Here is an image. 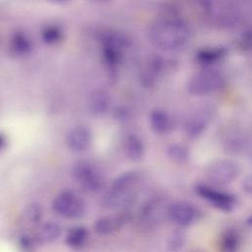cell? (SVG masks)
Listing matches in <instances>:
<instances>
[{"label": "cell", "mask_w": 252, "mask_h": 252, "mask_svg": "<svg viewBox=\"0 0 252 252\" xmlns=\"http://www.w3.org/2000/svg\"><path fill=\"white\" fill-rule=\"evenodd\" d=\"M141 173L137 170H130L118 175L112 182L109 188L110 192L125 193L131 191L133 186L139 182Z\"/></svg>", "instance_id": "5bb4252c"}, {"label": "cell", "mask_w": 252, "mask_h": 252, "mask_svg": "<svg viewBox=\"0 0 252 252\" xmlns=\"http://www.w3.org/2000/svg\"><path fill=\"white\" fill-rule=\"evenodd\" d=\"M51 208L56 215L66 219L82 218L87 210L85 201L69 189L60 192L54 198Z\"/></svg>", "instance_id": "5b68a950"}, {"label": "cell", "mask_w": 252, "mask_h": 252, "mask_svg": "<svg viewBox=\"0 0 252 252\" xmlns=\"http://www.w3.org/2000/svg\"><path fill=\"white\" fill-rule=\"evenodd\" d=\"M199 216L197 208L186 201H177L170 204L167 208L168 219L180 227L192 224Z\"/></svg>", "instance_id": "ba28073f"}, {"label": "cell", "mask_w": 252, "mask_h": 252, "mask_svg": "<svg viewBox=\"0 0 252 252\" xmlns=\"http://www.w3.org/2000/svg\"><path fill=\"white\" fill-rule=\"evenodd\" d=\"M19 244L21 246V248L25 251H31L33 247V241L32 239L28 235H23L20 237L19 239Z\"/></svg>", "instance_id": "83f0119b"}, {"label": "cell", "mask_w": 252, "mask_h": 252, "mask_svg": "<svg viewBox=\"0 0 252 252\" xmlns=\"http://www.w3.org/2000/svg\"><path fill=\"white\" fill-rule=\"evenodd\" d=\"M152 130L158 135H166L173 129V120L170 114L163 109H154L149 117Z\"/></svg>", "instance_id": "8fae6325"}, {"label": "cell", "mask_w": 252, "mask_h": 252, "mask_svg": "<svg viewBox=\"0 0 252 252\" xmlns=\"http://www.w3.org/2000/svg\"><path fill=\"white\" fill-rule=\"evenodd\" d=\"M6 144H7V142H6L5 136L0 133V151H2V150L5 148Z\"/></svg>", "instance_id": "f1b7e54d"}, {"label": "cell", "mask_w": 252, "mask_h": 252, "mask_svg": "<svg viewBox=\"0 0 252 252\" xmlns=\"http://www.w3.org/2000/svg\"><path fill=\"white\" fill-rule=\"evenodd\" d=\"M166 153L168 158L177 163H183L189 158V150L181 144L175 143L169 145Z\"/></svg>", "instance_id": "44dd1931"}, {"label": "cell", "mask_w": 252, "mask_h": 252, "mask_svg": "<svg viewBox=\"0 0 252 252\" xmlns=\"http://www.w3.org/2000/svg\"><path fill=\"white\" fill-rule=\"evenodd\" d=\"M184 241V233L181 230H174L167 239V249L170 252H176L182 248Z\"/></svg>", "instance_id": "cb8c5ba5"}, {"label": "cell", "mask_w": 252, "mask_h": 252, "mask_svg": "<svg viewBox=\"0 0 252 252\" xmlns=\"http://www.w3.org/2000/svg\"><path fill=\"white\" fill-rule=\"evenodd\" d=\"M61 233L62 228L58 223L48 221L40 226L37 232V240L40 243H53L60 237Z\"/></svg>", "instance_id": "d6986e66"}, {"label": "cell", "mask_w": 252, "mask_h": 252, "mask_svg": "<svg viewBox=\"0 0 252 252\" xmlns=\"http://www.w3.org/2000/svg\"><path fill=\"white\" fill-rule=\"evenodd\" d=\"M246 224L252 226V215H250V216L246 219Z\"/></svg>", "instance_id": "f546056e"}, {"label": "cell", "mask_w": 252, "mask_h": 252, "mask_svg": "<svg viewBox=\"0 0 252 252\" xmlns=\"http://www.w3.org/2000/svg\"><path fill=\"white\" fill-rule=\"evenodd\" d=\"M11 52L17 56H24L32 49V41L27 34L18 32L13 34L10 40Z\"/></svg>", "instance_id": "ffe728a7"}, {"label": "cell", "mask_w": 252, "mask_h": 252, "mask_svg": "<svg viewBox=\"0 0 252 252\" xmlns=\"http://www.w3.org/2000/svg\"><path fill=\"white\" fill-rule=\"evenodd\" d=\"M136 194L131 191L125 193H114L108 191L103 198V205L110 209L128 207L132 206L136 202Z\"/></svg>", "instance_id": "2e32d148"}, {"label": "cell", "mask_w": 252, "mask_h": 252, "mask_svg": "<svg viewBox=\"0 0 252 252\" xmlns=\"http://www.w3.org/2000/svg\"><path fill=\"white\" fill-rule=\"evenodd\" d=\"M240 243L239 233L233 227L222 230L218 238V249L220 252H236Z\"/></svg>", "instance_id": "9a60e30c"}, {"label": "cell", "mask_w": 252, "mask_h": 252, "mask_svg": "<svg viewBox=\"0 0 252 252\" xmlns=\"http://www.w3.org/2000/svg\"><path fill=\"white\" fill-rule=\"evenodd\" d=\"M126 156L134 161H138L143 158L145 155V144L143 140L136 134H129L124 143Z\"/></svg>", "instance_id": "e0dca14e"}, {"label": "cell", "mask_w": 252, "mask_h": 252, "mask_svg": "<svg viewBox=\"0 0 252 252\" xmlns=\"http://www.w3.org/2000/svg\"><path fill=\"white\" fill-rule=\"evenodd\" d=\"M227 54L226 48L222 46H207L199 49L195 54L196 61L206 67H210L221 61Z\"/></svg>", "instance_id": "7c38bea8"}, {"label": "cell", "mask_w": 252, "mask_h": 252, "mask_svg": "<svg viewBox=\"0 0 252 252\" xmlns=\"http://www.w3.org/2000/svg\"><path fill=\"white\" fill-rule=\"evenodd\" d=\"M217 115V109L213 104L202 103L193 108L184 121V133L189 139L199 138L211 125Z\"/></svg>", "instance_id": "3957f363"}, {"label": "cell", "mask_w": 252, "mask_h": 252, "mask_svg": "<svg viewBox=\"0 0 252 252\" xmlns=\"http://www.w3.org/2000/svg\"><path fill=\"white\" fill-rule=\"evenodd\" d=\"M89 236V230L86 226L77 225L70 228L65 237V243L67 246L78 249L85 245Z\"/></svg>", "instance_id": "ac0fdd59"}, {"label": "cell", "mask_w": 252, "mask_h": 252, "mask_svg": "<svg viewBox=\"0 0 252 252\" xmlns=\"http://www.w3.org/2000/svg\"><path fill=\"white\" fill-rule=\"evenodd\" d=\"M224 84L225 76L222 72L212 67H206L189 79L187 90L192 95H206L217 92Z\"/></svg>", "instance_id": "7a4b0ae2"}, {"label": "cell", "mask_w": 252, "mask_h": 252, "mask_svg": "<svg viewBox=\"0 0 252 252\" xmlns=\"http://www.w3.org/2000/svg\"><path fill=\"white\" fill-rule=\"evenodd\" d=\"M73 178L88 192H98L104 185L102 174L88 160L77 161L72 169Z\"/></svg>", "instance_id": "52a82bcc"}, {"label": "cell", "mask_w": 252, "mask_h": 252, "mask_svg": "<svg viewBox=\"0 0 252 252\" xmlns=\"http://www.w3.org/2000/svg\"><path fill=\"white\" fill-rule=\"evenodd\" d=\"M241 189L244 193L252 195V172L243 178L241 182Z\"/></svg>", "instance_id": "4316f807"}, {"label": "cell", "mask_w": 252, "mask_h": 252, "mask_svg": "<svg viewBox=\"0 0 252 252\" xmlns=\"http://www.w3.org/2000/svg\"><path fill=\"white\" fill-rule=\"evenodd\" d=\"M240 173L239 164L230 158L213 160L205 170L207 180L213 185H226L234 181Z\"/></svg>", "instance_id": "277c9868"}, {"label": "cell", "mask_w": 252, "mask_h": 252, "mask_svg": "<svg viewBox=\"0 0 252 252\" xmlns=\"http://www.w3.org/2000/svg\"><path fill=\"white\" fill-rule=\"evenodd\" d=\"M111 97L108 93L98 90L93 92L88 99L90 111L94 115H104L110 108Z\"/></svg>", "instance_id": "4fadbf2b"}, {"label": "cell", "mask_w": 252, "mask_h": 252, "mask_svg": "<svg viewBox=\"0 0 252 252\" xmlns=\"http://www.w3.org/2000/svg\"><path fill=\"white\" fill-rule=\"evenodd\" d=\"M63 37L62 30L57 26H48L42 30L41 38L46 44H55Z\"/></svg>", "instance_id": "7402d4cb"}, {"label": "cell", "mask_w": 252, "mask_h": 252, "mask_svg": "<svg viewBox=\"0 0 252 252\" xmlns=\"http://www.w3.org/2000/svg\"><path fill=\"white\" fill-rule=\"evenodd\" d=\"M190 37L188 25L174 17H163L155 21L149 29V38L163 50H176L186 44Z\"/></svg>", "instance_id": "6da1fadb"}, {"label": "cell", "mask_w": 252, "mask_h": 252, "mask_svg": "<svg viewBox=\"0 0 252 252\" xmlns=\"http://www.w3.org/2000/svg\"><path fill=\"white\" fill-rule=\"evenodd\" d=\"M91 2H95V3H102V2H106L108 0H89Z\"/></svg>", "instance_id": "4dcf8cb0"}, {"label": "cell", "mask_w": 252, "mask_h": 252, "mask_svg": "<svg viewBox=\"0 0 252 252\" xmlns=\"http://www.w3.org/2000/svg\"><path fill=\"white\" fill-rule=\"evenodd\" d=\"M103 56L109 65H116L120 60V52L116 46L107 44L103 49Z\"/></svg>", "instance_id": "d4e9b609"}, {"label": "cell", "mask_w": 252, "mask_h": 252, "mask_svg": "<svg viewBox=\"0 0 252 252\" xmlns=\"http://www.w3.org/2000/svg\"><path fill=\"white\" fill-rule=\"evenodd\" d=\"M51 1H53V2H64L66 0H51Z\"/></svg>", "instance_id": "1f68e13d"}, {"label": "cell", "mask_w": 252, "mask_h": 252, "mask_svg": "<svg viewBox=\"0 0 252 252\" xmlns=\"http://www.w3.org/2000/svg\"><path fill=\"white\" fill-rule=\"evenodd\" d=\"M239 45L242 49H251L252 48V30L243 33L239 40Z\"/></svg>", "instance_id": "484cf974"}, {"label": "cell", "mask_w": 252, "mask_h": 252, "mask_svg": "<svg viewBox=\"0 0 252 252\" xmlns=\"http://www.w3.org/2000/svg\"><path fill=\"white\" fill-rule=\"evenodd\" d=\"M194 191L200 198L219 211L230 213L236 206V198L233 194L220 190L212 184L197 183Z\"/></svg>", "instance_id": "8992f818"}, {"label": "cell", "mask_w": 252, "mask_h": 252, "mask_svg": "<svg viewBox=\"0 0 252 252\" xmlns=\"http://www.w3.org/2000/svg\"><path fill=\"white\" fill-rule=\"evenodd\" d=\"M26 219L31 223H37L42 218V209L41 206L36 202L30 203L25 209Z\"/></svg>", "instance_id": "603a6c76"}, {"label": "cell", "mask_w": 252, "mask_h": 252, "mask_svg": "<svg viewBox=\"0 0 252 252\" xmlns=\"http://www.w3.org/2000/svg\"><path fill=\"white\" fill-rule=\"evenodd\" d=\"M129 216L127 212L115 217H100L94 223V230L99 235H108L119 230L127 221Z\"/></svg>", "instance_id": "30bf717a"}, {"label": "cell", "mask_w": 252, "mask_h": 252, "mask_svg": "<svg viewBox=\"0 0 252 252\" xmlns=\"http://www.w3.org/2000/svg\"><path fill=\"white\" fill-rule=\"evenodd\" d=\"M93 136L89 128L78 125L72 128L66 135V145L68 149L74 153H82L87 151L92 144Z\"/></svg>", "instance_id": "9c48e42d"}]
</instances>
